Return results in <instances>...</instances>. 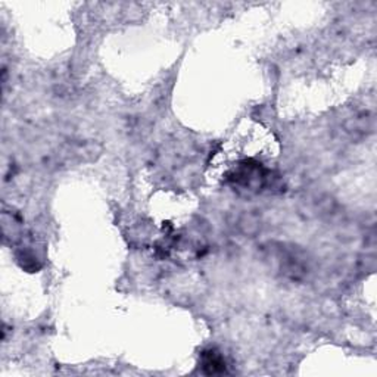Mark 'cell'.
Wrapping results in <instances>:
<instances>
[{
  "mask_svg": "<svg viewBox=\"0 0 377 377\" xmlns=\"http://www.w3.org/2000/svg\"><path fill=\"white\" fill-rule=\"evenodd\" d=\"M258 224H260V222H258V218L254 216V214H244V216L240 218V221H239L240 228H242L246 234H254V233L258 230V227H260Z\"/></svg>",
  "mask_w": 377,
  "mask_h": 377,
  "instance_id": "6da1fadb",
  "label": "cell"
}]
</instances>
